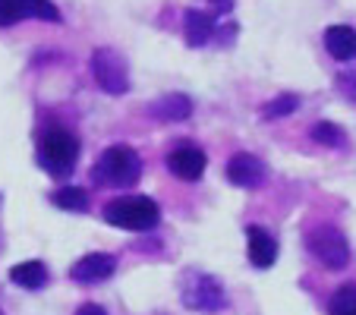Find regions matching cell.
<instances>
[{
  "label": "cell",
  "instance_id": "9c48e42d",
  "mask_svg": "<svg viewBox=\"0 0 356 315\" xmlns=\"http://www.w3.org/2000/svg\"><path fill=\"white\" fill-rule=\"evenodd\" d=\"M265 177H268V168H265V161L256 158V154L240 152L227 161V180L240 189H259L265 183Z\"/></svg>",
  "mask_w": 356,
  "mask_h": 315
},
{
  "label": "cell",
  "instance_id": "52a82bcc",
  "mask_svg": "<svg viewBox=\"0 0 356 315\" xmlns=\"http://www.w3.org/2000/svg\"><path fill=\"white\" fill-rule=\"evenodd\" d=\"M26 19L63 22V16L51 0H0V29H10Z\"/></svg>",
  "mask_w": 356,
  "mask_h": 315
},
{
  "label": "cell",
  "instance_id": "ffe728a7",
  "mask_svg": "<svg viewBox=\"0 0 356 315\" xmlns=\"http://www.w3.org/2000/svg\"><path fill=\"white\" fill-rule=\"evenodd\" d=\"M209 7H211V13L221 19V16L234 13V0H209Z\"/></svg>",
  "mask_w": 356,
  "mask_h": 315
},
{
  "label": "cell",
  "instance_id": "9a60e30c",
  "mask_svg": "<svg viewBox=\"0 0 356 315\" xmlns=\"http://www.w3.org/2000/svg\"><path fill=\"white\" fill-rule=\"evenodd\" d=\"M10 281H13L16 287H22V290H41L47 284L44 261L29 259V261H19V265H13V268H10Z\"/></svg>",
  "mask_w": 356,
  "mask_h": 315
},
{
  "label": "cell",
  "instance_id": "277c9868",
  "mask_svg": "<svg viewBox=\"0 0 356 315\" xmlns=\"http://www.w3.org/2000/svg\"><path fill=\"white\" fill-rule=\"evenodd\" d=\"M180 300L183 306L195 309V312H221L227 306V290L221 287L215 275L189 268L180 277Z\"/></svg>",
  "mask_w": 356,
  "mask_h": 315
},
{
  "label": "cell",
  "instance_id": "e0dca14e",
  "mask_svg": "<svg viewBox=\"0 0 356 315\" xmlns=\"http://www.w3.org/2000/svg\"><path fill=\"white\" fill-rule=\"evenodd\" d=\"M309 136H312V142H318V145H325V148H343L347 145V133H343L337 123H328V120H318L316 127L309 129Z\"/></svg>",
  "mask_w": 356,
  "mask_h": 315
},
{
  "label": "cell",
  "instance_id": "7a4b0ae2",
  "mask_svg": "<svg viewBox=\"0 0 356 315\" xmlns=\"http://www.w3.org/2000/svg\"><path fill=\"white\" fill-rule=\"evenodd\" d=\"M139 177H142V158L129 145L104 148L98 164L92 168L95 186H108V189H129L139 183Z\"/></svg>",
  "mask_w": 356,
  "mask_h": 315
},
{
  "label": "cell",
  "instance_id": "d6986e66",
  "mask_svg": "<svg viewBox=\"0 0 356 315\" xmlns=\"http://www.w3.org/2000/svg\"><path fill=\"white\" fill-rule=\"evenodd\" d=\"M296 108H300V98L287 92V95H277V98H271L268 104L262 108V117H265V120H281V117L293 114Z\"/></svg>",
  "mask_w": 356,
  "mask_h": 315
},
{
  "label": "cell",
  "instance_id": "5bb4252c",
  "mask_svg": "<svg viewBox=\"0 0 356 315\" xmlns=\"http://www.w3.org/2000/svg\"><path fill=\"white\" fill-rule=\"evenodd\" d=\"M325 47L341 63L356 60V29L350 26H328L325 29Z\"/></svg>",
  "mask_w": 356,
  "mask_h": 315
},
{
  "label": "cell",
  "instance_id": "3957f363",
  "mask_svg": "<svg viewBox=\"0 0 356 315\" xmlns=\"http://www.w3.org/2000/svg\"><path fill=\"white\" fill-rule=\"evenodd\" d=\"M104 221L111 227L145 234V230H155L161 224V208L148 195H120V199L104 205Z\"/></svg>",
  "mask_w": 356,
  "mask_h": 315
},
{
  "label": "cell",
  "instance_id": "ac0fdd59",
  "mask_svg": "<svg viewBox=\"0 0 356 315\" xmlns=\"http://www.w3.org/2000/svg\"><path fill=\"white\" fill-rule=\"evenodd\" d=\"M328 315H356V284H343L328 300Z\"/></svg>",
  "mask_w": 356,
  "mask_h": 315
},
{
  "label": "cell",
  "instance_id": "30bf717a",
  "mask_svg": "<svg viewBox=\"0 0 356 315\" xmlns=\"http://www.w3.org/2000/svg\"><path fill=\"white\" fill-rule=\"evenodd\" d=\"M117 271V259L108 252H88L82 255L79 261H76L73 268H70V277H73L76 284H86V287H92V284H104L111 275Z\"/></svg>",
  "mask_w": 356,
  "mask_h": 315
},
{
  "label": "cell",
  "instance_id": "8992f818",
  "mask_svg": "<svg viewBox=\"0 0 356 315\" xmlns=\"http://www.w3.org/2000/svg\"><path fill=\"white\" fill-rule=\"evenodd\" d=\"M92 76L98 82L101 92L108 95H127L129 92V67L123 60V54H117L114 47H98L88 60Z\"/></svg>",
  "mask_w": 356,
  "mask_h": 315
},
{
  "label": "cell",
  "instance_id": "44dd1931",
  "mask_svg": "<svg viewBox=\"0 0 356 315\" xmlns=\"http://www.w3.org/2000/svg\"><path fill=\"white\" fill-rule=\"evenodd\" d=\"M76 315H108V312H104V309H101L98 302H86V306L76 309Z\"/></svg>",
  "mask_w": 356,
  "mask_h": 315
},
{
  "label": "cell",
  "instance_id": "5b68a950",
  "mask_svg": "<svg viewBox=\"0 0 356 315\" xmlns=\"http://www.w3.org/2000/svg\"><path fill=\"white\" fill-rule=\"evenodd\" d=\"M306 246H309L312 259H318L325 268L343 271L350 265V243L334 224H318L306 234Z\"/></svg>",
  "mask_w": 356,
  "mask_h": 315
},
{
  "label": "cell",
  "instance_id": "6da1fadb",
  "mask_svg": "<svg viewBox=\"0 0 356 315\" xmlns=\"http://www.w3.org/2000/svg\"><path fill=\"white\" fill-rule=\"evenodd\" d=\"M35 158H38L44 174L63 180V177H70L76 170V161H79V139L63 127H51L38 136Z\"/></svg>",
  "mask_w": 356,
  "mask_h": 315
},
{
  "label": "cell",
  "instance_id": "7c38bea8",
  "mask_svg": "<svg viewBox=\"0 0 356 315\" xmlns=\"http://www.w3.org/2000/svg\"><path fill=\"white\" fill-rule=\"evenodd\" d=\"M148 114L161 123H180V120H189L193 101H189V95L170 92V95H161L158 101H152V104H148Z\"/></svg>",
  "mask_w": 356,
  "mask_h": 315
},
{
  "label": "cell",
  "instance_id": "8fae6325",
  "mask_svg": "<svg viewBox=\"0 0 356 315\" xmlns=\"http://www.w3.org/2000/svg\"><path fill=\"white\" fill-rule=\"evenodd\" d=\"M183 35H186L189 47H205L215 41L218 35V16L211 10H195L189 7L183 13Z\"/></svg>",
  "mask_w": 356,
  "mask_h": 315
},
{
  "label": "cell",
  "instance_id": "7402d4cb",
  "mask_svg": "<svg viewBox=\"0 0 356 315\" xmlns=\"http://www.w3.org/2000/svg\"><path fill=\"white\" fill-rule=\"evenodd\" d=\"M0 315H3V312H0Z\"/></svg>",
  "mask_w": 356,
  "mask_h": 315
},
{
  "label": "cell",
  "instance_id": "ba28073f",
  "mask_svg": "<svg viewBox=\"0 0 356 315\" xmlns=\"http://www.w3.org/2000/svg\"><path fill=\"white\" fill-rule=\"evenodd\" d=\"M168 168H170L174 177L193 183V180H202L205 168H209V158H205V152H202L199 145H193V142H180L177 148H170Z\"/></svg>",
  "mask_w": 356,
  "mask_h": 315
},
{
  "label": "cell",
  "instance_id": "2e32d148",
  "mask_svg": "<svg viewBox=\"0 0 356 315\" xmlns=\"http://www.w3.org/2000/svg\"><path fill=\"white\" fill-rule=\"evenodd\" d=\"M51 202H54L57 208H63V211H88V193L82 186H63L57 189L54 195H51Z\"/></svg>",
  "mask_w": 356,
  "mask_h": 315
},
{
  "label": "cell",
  "instance_id": "4fadbf2b",
  "mask_svg": "<svg viewBox=\"0 0 356 315\" xmlns=\"http://www.w3.org/2000/svg\"><path fill=\"white\" fill-rule=\"evenodd\" d=\"M246 240H249V261L256 265V268H271L277 261V240L268 234L265 227H252L246 230Z\"/></svg>",
  "mask_w": 356,
  "mask_h": 315
}]
</instances>
